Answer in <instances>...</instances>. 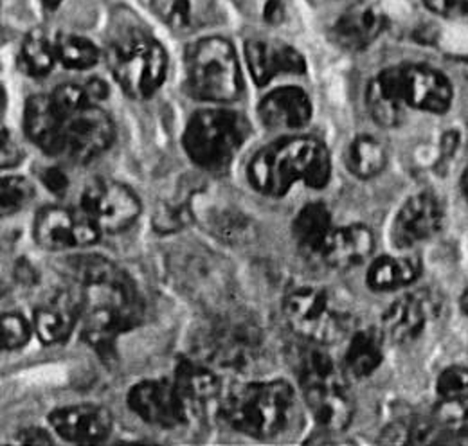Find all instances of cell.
Instances as JSON below:
<instances>
[{
  "label": "cell",
  "mask_w": 468,
  "mask_h": 446,
  "mask_svg": "<svg viewBox=\"0 0 468 446\" xmlns=\"http://www.w3.org/2000/svg\"><path fill=\"white\" fill-rule=\"evenodd\" d=\"M432 304L425 293H408L395 301L384 315V328L397 344H408L423 334Z\"/></svg>",
  "instance_id": "d4e9b609"
},
{
  "label": "cell",
  "mask_w": 468,
  "mask_h": 446,
  "mask_svg": "<svg viewBox=\"0 0 468 446\" xmlns=\"http://www.w3.org/2000/svg\"><path fill=\"white\" fill-rule=\"evenodd\" d=\"M425 5L447 18H458L468 22V0H423Z\"/></svg>",
  "instance_id": "ab89813d"
},
{
  "label": "cell",
  "mask_w": 468,
  "mask_h": 446,
  "mask_svg": "<svg viewBox=\"0 0 468 446\" xmlns=\"http://www.w3.org/2000/svg\"><path fill=\"white\" fill-rule=\"evenodd\" d=\"M78 319H81V310L76 293L70 288L61 290L37 308L35 330L44 344L53 345L70 336Z\"/></svg>",
  "instance_id": "d6986e66"
},
{
  "label": "cell",
  "mask_w": 468,
  "mask_h": 446,
  "mask_svg": "<svg viewBox=\"0 0 468 446\" xmlns=\"http://www.w3.org/2000/svg\"><path fill=\"white\" fill-rule=\"evenodd\" d=\"M57 56L63 67L74 70H85L98 63L100 51L98 48L78 35H59L57 40Z\"/></svg>",
  "instance_id": "d6a6232c"
},
{
  "label": "cell",
  "mask_w": 468,
  "mask_h": 446,
  "mask_svg": "<svg viewBox=\"0 0 468 446\" xmlns=\"http://www.w3.org/2000/svg\"><path fill=\"white\" fill-rule=\"evenodd\" d=\"M375 247L373 232L364 225H348L337 230H332L321 260L337 271H348L364 263Z\"/></svg>",
  "instance_id": "603a6c76"
},
{
  "label": "cell",
  "mask_w": 468,
  "mask_h": 446,
  "mask_svg": "<svg viewBox=\"0 0 468 446\" xmlns=\"http://www.w3.org/2000/svg\"><path fill=\"white\" fill-rule=\"evenodd\" d=\"M100 232L101 228L85 209L51 206L35 218V239L48 250L89 247L98 241Z\"/></svg>",
  "instance_id": "7c38bea8"
},
{
  "label": "cell",
  "mask_w": 468,
  "mask_h": 446,
  "mask_svg": "<svg viewBox=\"0 0 468 446\" xmlns=\"http://www.w3.org/2000/svg\"><path fill=\"white\" fill-rule=\"evenodd\" d=\"M293 238L306 256H319L332 234V218L323 204H310L293 220Z\"/></svg>",
  "instance_id": "4316f807"
},
{
  "label": "cell",
  "mask_w": 468,
  "mask_h": 446,
  "mask_svg": "<svg viewBox=\"0 0 468 446\" xmlns=\"http://www.w3.org/2000/svg\"><path fill=\"white\" fill-rule=\"evenodd\" d=\"M431 434H432V425H429L427 421L410 419V421H400V423L389 425L382 434V441L391 445H418V443H427Z\"/></svg>",
  "instance_id": "8d00e7d4"
},
{
  "label": "cell",
  "mask_w": 468,
  "mask_h": 446,
  "mask_svg": "<svg viewBox=\"0 0 468 446\" xmlns=\"http://www.w3.org/2000/svg\"><path fill=\"white\" fill-rule=\"evenodd\" d=\"M33 198L31 184L22 176H5L2 178L0 187V207L2 217L15 215L22 211Z\"/></svg>",
  "instance_id": "e575fe53"
},
{
  "label": "cell",
  "mask_w": 468,
  "mask_h": 446,
  "mask_svg": "<svg viewBox=\"0 0 468 446\" xmlns=\"http://www.w3.org/2000/svg\"><path fill=\"white\" fill-rule=\"evenodd\" d=\"M20 443H27V445H51V438L48 432H44L42 429H26L20 432L18 436Z\"/></svg>",
  "instance_id": "ee69618b"
},
{
  "label": "cell",
  "mask_w": 468,
  "mask_h": 446,
  "mask_svg": "<svg viewBox=\"0 0 468 446\" xmlns=\"http://www.w3.org/2000/svg\"><path fill=\"white\" fill-rule=\"evenodd\" d=\"M366 105L377 124L391 128L399 126L406 117V100L400 85V67L380 72L367 87Z\"/></svg>",
  "instance_id": "44dd1931"
},
{
  "label": "cell",
  "mask_w": 468,
  "mask_h": 446,
  "mask_svg": "<svg viewBox=\"0 0 468 446\" xmlns=\"http://www.w3.org/2000/svg\"><path fill=\"white\" fill-rule=\"evenodd\" d=\"M49 423L59 436L78 445H96L112 432V414L100 405H72L51 412Z\"/></svg>",
  "instance_id": "9a60e30c"
},
{
  "label": "cell",
  "mask_w": 468,
  "mask_h": 446,
  "mask_svg": "<svg viewBox=\"0 0 468 446\" xmlns=\"http://www.w3.org/2000/svg\"><path fill=\"white\" fill-rule=\"evenodd\" d=\"M186 85L189 94L202 101H236L243 81L231 42L211 37L193 44L186 55Z\"/></svg>",
  "instance_id": "52a82bcc"
},
{
  "label": "cell",
  "mask_w": 468,
  "mask_h": 446,
  "mask_svg": "<svg viewBox=\"0 0 468 446\" xmlns=\"http://www.w3.org/2000/svg\"><path fill=\"white\" fill-rule=\"evenodd\" d=\"M31 330L20 313H4L0 324V345L4 351H15L29 342Z\"/></svg>",
  "instance_id": "74e56055"
},
{
  "label": "cell",
  "mask_w": 468,
  "mask_h": 446,
  "mask_svg": "<svg viewBox=\"0 0 468 446\" xmlns=\"http://www.w3.org/2000/svg\"><path fill=\"white\" fill-rule=\"evenodd\" d=\"M245 56L254 81L263 87L280 74H303L304 58L293 48L274 40H249Z\"/></svg>",
  "instance_id": "ac0fdd59"
},
{
  "label": "cell",
  "mask_w": 468,
  "mask_h": 446,
  "mask_svg": "<svg viewBox=\"0 0 468 446\" xmlns=\"http://www.w3.org/2000/svg\"><path fill=\"white\" fill-rule=\"evenodd\" d=\"M386 29V16L375 5L355 4L335 22L332 35L337 46L348 51L369 48Z\"/></svg>",
  "instance_id": "ffe728a7"
},
{
  "label": "cell",
  "mask_w": 468,
  "mask_h": 446,
  "mask_svg": "<svg viewBox=\"0 0 468 446\" xmlns=\"http://www.w3.org/2000/svg\"><path fill=\"white\" fill-rule=\"evenodd\" d=\"M263 334L245 313L209 315L195 332L193 349L200 362L222 369L249 371L261 355Z\"/></svg>",
  "instance_id": "277c9868"
},
{
  "label": "cell",
  "mask_w": 468,
  "mask_h": 446,
  "mask_svg": "<svg viewBox=\"0 0 468 446\" xmlns=\"http://www.w3.org/2000/svg\"><path fill=\"white\" fill-rule=\"evenodd\" d=\"M462 187H463V193H465V198L468 200V167L467 171L463 173V178H462Z\"/></svg>",
  "instance_id": "bcb514c9"
},
{
  "label": "cell",
  "mask_w": 468,
  "mask_h": 446,
  "mask_svg": "<svg viewBox=\"0 0 468 446\" xmlns=\"http://www.w3.org/2000/svg\"><path fill=\"white\" fill-rule=\"evenodd\" d=\"M202 220L211 234L226 243L238 245L252 236V222L234 207L211 206L207 211H204Z\"/></svg>",
  "instance_id": "f546056e"
},
{
  "label": "cell",
  "mask_w": 468,
  "mask_h": 446,
  "mask_svg": "<svg viewBox=\"0 0 468 446\" xmlns=\"http://www.w3.org/2000/svg\"><path fill=\"white\" fill-rule=\"evenodd\" d=\"M462 308H463V312H465V315H468V290L465 292V295H463V299H462Z\"/></svg>",
  "instance_id": "7dc6e473"
},
{
  "label": "cell",
  "mask_w": 468,
  "mask_h": 446,
  "mask_svg": "<svg viewBox=\"0 0 468 446\" xmlns=\"http://www.w3.org/2000/svg\"><path fill=\"white\" fill-rule=\"evenodd\" d=\"M249 135L247 121L231 111L197 112L184 132L187 157L207 171H224Z\"/></svg>",
  "instance_id": "ba28073f"
},
{
  "label": "cell",
  "mask_w": 468,
  "mask_h": 446,
  "mask_svg": "<svg viewBox=\"0 0 468 446\" xmlns=\"http://www.w3.org/2000/svg\"><path fill=\"white\" fill-rule=\"evenodd\" d=\"M107 61L121 89L133 100L154 96L168 69V56L163 46L139 31L116 38L109 46Z\"/></svg>",
  "instance_id": "9c48e42d"
},
{
  "label": "cell",
  "mask_w": 468,
  "mask_h": 446,
  "mask_svg": "<svg viewBox=\"0 0 468 446\" xmlns=\"http://www.w3.org/2000/svg\"><path fill=\"white\" fill-rule=\"evenodd\" d=\"M421 272L416 258H380L367 271V286L375 292H391L414 282Z\"/></svg>",
  "instance_id": "83f0119b"
},
{
  "label": "cell",
  "mask_w": 468,
  "mask_h": 446,
  "mask_svg": "<svg viewBox=\"0 0 468 446\" xmlns=\"http://www.w3.org/2000/svg\"><path fill=\"white\" fill-rule=\"evenodd\" d=\"M27 137L48 155L85 165L111 148L116 128L85 85H59L51 94L29 98L24 113Z\"/></svg>",
  "instance_id": "6da1fadb"
},
{
  "label": "cell",
  "mask_w": 468,
  "mask_h": 446,
  "mask_svg": "<svg viewBox=\"0 0 468 446\" xmlns=\"http://www.w3.org/2000/svg\"><path fill=\"white\" fill-rule=\"evenodd\" d=\"M83 209L105 232L117 234L132 227L141 215L135 193L116 180L98 178L83 193Z\"/></svg>",
  "instance_id": "4fadbf2b"
},
{
  "label": "cell",
  "mask_w": 468,
  "mask_h": 446,
  "mask_svg": "<svg viewBox=\"0 0 468 446\" xmlns=\"http://www.w3.org/2000/svg\"><path fill=\"white\" fill-rule=\"evenodd\" d=\"M436 421L456 434L468 432V394H458L445 398L436 407Z\"/></svg>",
  "instance_id": "836d02e7"
},
{
  "label": "cell",
  "mask_w": 468,
  "mask_h": 446,
  "mask_svg": "<svg viewBox=\"0 0 468 446\" xmlns=\"http://www.w3.org/2000/svg\"><path fill=\"white\" fill-rule=\"evenodd\" d=\"M168 272L176 288L204 304L226 303L233 292V276L224 258L202 245L174 250L168 258Z\"/></svg>",
  "instance_id": "30bf717a"
},
{
  "label": "cell",
  "mask_w": 468,
  "mask_h": 446,
  "mask_svg": "<svg viewBox=\"0 0 468 446\" xmlns=\"http://www.w3.org/2000/svg\"><path fill=\"white\" fill-rule=\"evenodd\" d=\"M152 9L180 35L197 33L220 20L217 0H152Z\"/></svg>",
  "instance_id": "7402d4cb"
},
{
  "label": "cell",
  "mask_w": 468,
  "mask_h": 446,
  "mask_svg": "<svg viewBox=\"0 0 468 446\" xmlns=\"http://www.w3.org/2000/svg\"><path fill=\"white\" fill-rule=\"evenodd\" d=\"M443 223L440 202L431 193H418L410 198L393 223V243L399 249H410L432 238Z\"/></svg>",
  "instance_id": "2e32d148"
},
{
  "label": "cell",
  "mask_w": 468,
  "mask_h": 446,
  "mask_svg": "<svg viewBox=\"0 0 468 446\" xmlns=\"http://www.w3.org/2000/svg\"><path fill=\"white\" fill-rule=\"evenodd\" d=\"M332 163L326 146L314 137H291L260 150L249 163V182L265 196H285L293 182L314 189L328 184Z\"/></svg>",
  "instance_id": "3957f363"
},
{
  "label": "cell",
  "mask_w": 468,
  "mask_h": 446,
  "mask_svg": "<svg viewBox=\"0 0 468 446\" xmlns=\"http://www.w3.org/2000/svg\"><path fill=\"white\" fill-rule=\"evenodd\" d=\"M400 85L406 103L418 111L443 113L452 101L449 80L427 65L400 67Z\"/></svg>",
  "instance_id": "e0dca14e"
},
{
  "label": "cell",
  "mask_w": 468,
  "mask_h": 446,
  "mask_svg": "<svg viewBox=\"0 0 468 446\" xmlns=\"http://www.w3.org/2000/svg\"><path fill=\"white\" fill-rule=\"evenodd\" d=\"M388 163L386 148L371 135H358L350 144L346 165L355 176L367 180L377 176Z\"/></svg>",
  "instance_id": "1f68e13d"
},
{
  "label": "cell",
  "mask_w": 468,
  "mask_h": 446,
  "mask_svg": "<svg viewBox=\"0 0 468 446\" xmlns=\"http://www.w3.org/2000/svg\"><path fill=\"white\" fill-rule=\"evenodd\" d=\"M193 218H195V215L191 213L189 200L176 198V200H170V202H165L159 206V209L155 211V217H154V227L159 232L170 234V232H176L182 227H186Z\"/></svg>",
  "instance_id": "d590c367"
},
{
  "label": "cell",
  "mask_w": 468,
  "mask_h": 446,
  "mask_svg": "<svg viewBox=\"0 0 468 446\" xmlns=\"http://www.w3.org/2000/svg\"><path fill=\"white\" fill-rule=\"evenodd\" d=\"M42 4H44V7H48V9H57L59 4H61V0H40Z\"/></svg>",
  "instance_id": "f6af8a7d"
},
{
  "label": "cell",
  "mask_w": 468,
  "mask_h": 446,
  "mask_svg": "<svg viewBox=\"0 0 468 446\" xmlns=\"http://www.w3.org/2000/svg\"><path fill=\"white\" fill-rule=\"evenodd\" d=\"M260 117L267 128L295 130L310 121L312 105L301 89L283 87L263 98L260 103Z\"/></svg>",
  "instance_id": "cb8c5ba5"
},
{
  "label": "cell",
  "mask_w": 468,
  "mask_h": 446,
  "mask_svg": "<svg viewBox=\"0 0 468 446\" xmlns=\"http://www.w3.org/2000/svg\"><path fill=\"white\" fill-rule=\"evenodd\" d=\"M65 274L80 301L83 340L105 362H112L117 336L133 328L143 315V301L133 279L103 256L70 258Z\"/></svg>",
  "instance_id": "7a4b0ae2"
},
{
  "label": "cell",
  "mask_w": 468,
  "mask_h": 446,
  "mask_svg": "<svg viewBox=\"0 0 468 446\" xmlns=\"http://www.w3.org/2000/svg\"><path fill=\"white\" fill-rule=\"evenodd\" d=\"M293 369L315 421L335 432L348 429L355 405L332 358L317 347H303L295 355Z\"/></svg>",
  "instance_id": "5b68a950"
},
{
  "label": "cell",
  "mask_w": 468,
  "mask_h": 446,
  "mask_svg": "<svg viewBox=\"0 0 468 446\" xmlns=\"http://www.w3.org/2000/svg\"><path fill=\"white\" fill-rule=\"evenodd\" d=\"M292 403V388L283 380L249 384L226 398L222 416L234 430L256 440H267L285 429Z\"/></svg>",
  "instance_id": "8992f818"
},
{
  "label": "cell",
  "mask_w": 468,
  "mask_h": 446,
  "mask_svg": "<svg viewBox=\"0 0 468 446\" xmlns=\"http://www.w3.org/2000/svg\"><path fill=\"white\" fill-rule=\"evenodd\" d=\"M382 358V334L377 330H364L351 338L346 367L355 378H366L375 373Z\"/></svg>",
  "instance_id": "f1b7e54d"
},
{
  "label": "cell",
  "mask_w": 468,
  "mask_h": 446,
  "mask_svg": "<svg viewBox=\"0 0 468 446\" xmlns=\"http://www.w3.org/2000/svg\"><path fill=\"white\" fill-rule=\"evenodd\" d=\"M22 152L20 148L16 146V143L11 139V135L4 130L2 132V167L7 169V167L18 166V163L22 161Z\"/></svg>",
  "instance_id": "b9f144b4"
},
{
  "label": "cell",
  "mask_w": 468,
  "mask_h": 446,
  "mask_svg": "<svg viewBox=\"0 0 468 446\" xmlns=\"http://www.w3.org/2000/svg\"><path fill=\"white\" fill-rule=\"evenodd\" d=\"M283 313L293 334L312 344H334L350 328L348 310L330 292L319 288L292 292L285 299Z\"/></svg>",
  "instance_id": "8fae6325"
},
{
  "label": "cell",
  "mask_w": 468,
  "mask_h": 446,
  "mask_svg": "<svg viewBox=\"0 0 468 446\" xmlns=\"http://www.w3.org/2000/svg\"><path fill=\"white\" fill-rule=\"evenodd\" d=\"M57 58V46L49 42L42 29H35L26 37L22 44L18 65L27 76L44 78L53 70Z\"/></svg>",
  "instance_id": "4dcf8cb0"
},
{
  "label": "cell",
  "mask_w": 468,
  "mask_h": 446,
  "mask_svg": "<svg viewBox=\"0 0 468 446\" xmlns=\"http://www.w3.org/2000/svg\"><path fill=\"white\" fill-rule=\"evenodd\" d=\"M40 182L57 196H65L69 189V178L59 167H46L40 171Z\"/></svg>",
  "instance_id": "60d3db41"
},
{
  "label": "cell",
  "mask_w": 468,
  "mask_h": 446,
  "mask_svg": "<svg viewBox=\"0 0 468 446\" xmlns=\"http://www.w3.org/2000/svg\"><path fill=\"white\" fill-rule=\"evenodd\" d=\"M15 276H16L20 284L31 286V284L38 282V272H37L35 267H33L29 261H26V260H20V261L16 263V267H15Z\"/></svg>",
  "instance_id": "7bdbcfd3"
},
{
  "label": "cell",
  "mask_w": 468,
  "mask_h": 446,
  "mask_svg": "<svg viewBox=\"0 0 468 446\" xmlns=\"http://www.w3.org/2000/svg\"><path fill=\"white\" fill-rule=\"evenodd\" d=\"M176 386L186 403L202 405L220 392V380L207 364L182 358L176 366Z\"/></svg>",
  "instance_id": "484cf974"
},
{
  "label": "cell",
  "mask_w": 468,
  "mask_h": 446,
  "mask_svg": "<svg viewBox=\"0 0 468 446\" xmlns=\"http://www.w3.org/2000/svg\"><path fill=\"white\" fill-rule=\"evenodd\" d=\"M130 409L146 423L165 429H176L187 421L186 401L176 382L146 380L137 384L128 394Z\"/></svg>",
  "instance_id": "5bb4252c"
},
{
  "label": "cell",
  "mask_w": 468,
  "mask_h": 446,
  "mask_svg": "<svg viewBox=\"0 0 468 446\" xmlns=\"http://www.w3.org/2000/svg\"><path fill=\"white\" fill-rule=\"evenodd\" d=\"M438 392L443 398L468 392V367L452 366V367L445 369L438 378Z\"/></svg>",
  "instance_id": "f35d334b"
}]
</instances>
